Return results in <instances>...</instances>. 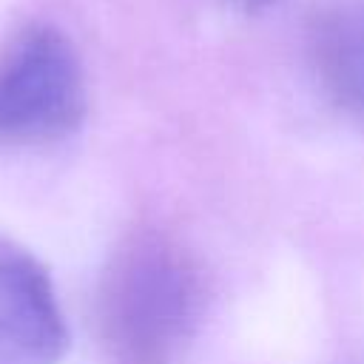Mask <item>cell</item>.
Here are the masks:
<instances>
[{"label":"cell","instance_id":"1","mask_svg":"<svg viewBox=\"0 0 364 364\" xmlns=\"http://www.w3.org/2000/svg\"><path fill=\"white\" fill-rule=\"evenodd\" d=\"M202 267L156 228L128 233L111 253L97 290V327L117 364H173L199 324Z\"/></svg>","mask_w":364,"mask_h":364},{"label":"cell","instance_id":"2","mask_svg":"<svg viewBox=\"0 0 364 364\" xmlns=\"http://www.w3.org/2000/svg\"><path fill=\"white\" fill-rule=\"evenodd\" d=\"M88 108L71 40L46 23L20 28L0 48V145L37 148L71 136Z\"/></svg>","mask_w":364,"mask_h":364},{"label":"cell","instance_id":"3","mask_svg":"<svg viewBox=\"0 0 364 364\" xmlns=\"http://www.w3.org/2000/svg\"><path fill=\"white\" fill-rule=\"evenodd\" d=\"M68 327L48 270L11 239H0V364H60Z\"/></svg>","mask_w":364,"mask_h":364},{"label":"cell","instance_id":"4","mask_svg":"<svg viewBox=\"0 0 364 364\" xmlns=\"http://www.w3.org/2000/svg\"><path fill=\"white\" fill-rule=\"evenodd\" d=\"M310 63L324 94L364 114V0H330L310 23Z\"/></svg>","mask_w":364,"mask_h":364},{"label":"cell","instance_id":"5","mask_svg":"<svg viewBox=\"0 0 364 364\" xmlns=\"http://www.w3.org/2000/svg\"><path fill=\"white\" fill-rule=\"evenodd\" d=\"M225 3L233 6V9H239V11L253 14V11H262V9H267V6H276L279 0H225Z\"/></svg>","mask_w":364,"mask_h":364}]
</instances>
